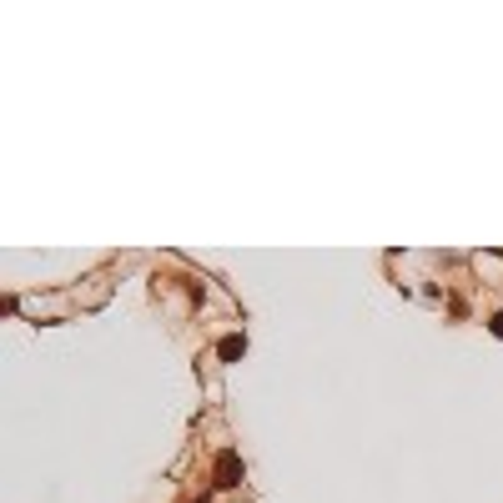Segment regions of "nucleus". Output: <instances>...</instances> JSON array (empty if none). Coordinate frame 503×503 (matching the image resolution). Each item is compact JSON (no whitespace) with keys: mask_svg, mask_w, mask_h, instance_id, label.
Wrapping results in <instances>:
<instances>
[{"mask_svg":"<svg viewBox=\"0 0 503 503\" xmlns=\"http://www.w3.org/2000/svg\"><path fill=\"white\" fill-rule=\"evenodd\" d=\"M237 484H242V453L222 448L217 463H212V488H237Z\"/></svg>","mask_w":503,"mask_h":503,"instance_id":"nucleus-1","label":"nucleus"},{"mask_svg":"<svg viewBox=\"0 0 503 503\" xmlns=\"http://www.w3.org/2000/svg\"><path fill=\"white\" fill-rule=\"evenodd\" d=\"M242 352H247V338H242V332H232V338L217 343V358H222V363H237Z\"/></svg>","mask_w":503,"mask_h":503,"instance_id":"nucleus-2","label":"nucleus"},{"mask_svg":"<svg viewBox=\"0 0 503 503\" xmlns=\"http://www.w3.org/2000/svg\"><path fill=\"white\" fill-rule=\"evenodd\" d=\"M488 327H493V338H503V312H498V318H493Z\"/></svg>","mask_w":503,"mask_h":503,"instance_id":"nucleus-3","label":"nucleus"}]
</instances>
